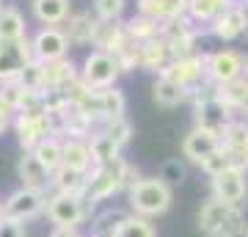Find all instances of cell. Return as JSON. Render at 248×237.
I'll list each match as a JSON object with an SVG mask.
<instances>
[{"label": "cell", "instance_id": "816d5d0a", "mask_svg": "<svg viewBox=\"0 0 248 237\" xmlns=\"http://www.w3.org/2000/svg\"><path fill=\"white\" fill-rule=\"evenodd\" d=\"M0 11H3V6H0Z\"/></svg>", "mask_w": 248, "mask_h": 237}, {"label": "cell", "instance_id": "bcb514c9", "mask_svg": "<svg viewBox=\"0 0 248 237\" xmlns=\"http://www.w3.org/2000/svg\"><path fill=\"white\" fill-rule=\"evenodd\" d=\"M246 78H248V55H246Z\"/></svg>", "mask_w": 248, "mask_h": 237}, {"label": "cell", "instance_id": "484cf974", "mask_svg": "<svg viewBox=\"0 0 248 237\" xmlns=\"http://www.w3.org/2000/svg\"><path fill=\"white\" fill-rule=\"evenodd\" d=\"M218 97L232 108V111H240V113L248 116V78H237L234 83H226V86H218Z\"/></svg>", "mask_w": 248, "mask_h": 237}, {"label": "cell", "instance_id": "9a60e30c", "mask_svg": "<svg viewBox=\"0 0 248 237\" xmlns=\"http://www.w3.org/2000/svg\"><path fill=\"white\" fill-rule=\"evenodd\" d=\"M218 149H221V135L207 132V130H202V127H193V130L185 135V141H182V155H185V160H190L196 166H202L204 160Z\"/></svg>", "mask_w": 248, "mask_h": 237}, {"label": "cell", "instance_id": "8d00e7d4", "mask_svg": "<svg viewBox=\"0 0 248 237\" xmlns=\"http://www.w3.org/2000/svg\"><path fill=\"white\" fill-rule=\"evenodd\" d=\"M105 132L119 143V146H127L130 138H133V124L127 122V119H113V122L105 124Z\"/></svg>", "mask_w": 248, "mask_h": 237}, {"label": "cell", "instance_id": "5b68a950", "mask_svg": "<svg viewBox=\"0 0 248 237\" xmlns=\"http://www.w3.org/2000/svg\"><path fill=\"white\" fill-rule=\"evenodd\" d=\"M86 202L83 196H72V193H50L47 196V218L53 221L55 226L63 229H78L83 221L89 218V210H86Z\"/></svg>", "mask_w": 248, "mask_h": 237}, {"label": "cell", "instance_id": "ffe728a7", "mask_svg": "<svg viewBox=\"0 0 248 237\" xmlns=\"http://www.w3.org/2000/svg\"><path fill=\"white\" fill-rule=\"evenodd\" d=\"M63 166L91 174L94 171V155H91V143L80 138H66L63 141Z\"/></svg>", "mask_w": 248, "mask_h": 237}, {"label": "cell", "instance_id": "f907efd6", "mask_svg": "<svg viewBox=\"0 0 248 237\" xmlns=\"http://www.w3.org/2000/svg\"><path fill=\"white\" fill-rule=\"evenodd\" d=\"M232 3H237V0H232Z\"/></svg>", "mask_w": 248, "mask_h": 237}, {"label": "cell", "instance_id": "f35d334b", "mask_svg": "<svg viewBox=\"0 0 248 237\" xmlns=\"http://www.w3.org/2000/svg\"><path fill=\"white\" fill-rule=\"evenodd\" d=\"M157 176L163 179V182H169V185H179L182 179H185V166H182L177 158H174V160H166Z\"/></svg>", "mask_w": 248, "mask_h": 237}, {"label": "cell", "instance_id": "681fc988", "mask_svg": "<svg viewBox=\"0 0 248 237\" xmlns=\"http://www.w3.org/2000/svg\"><path fill=\"white\" fill-rule=\"evenodd\" d=\"M240 6H246V9H248V0H243V3H240Z\"/></svg>", "mask_w": 248, "mask_h": 237}, {"label": "cell", "instance_id": "3957f363", "mask_svg": "<svg viewBox=\"0 0 248 237\" xmlns=\"http://www.w3.org/2000/svg\"><path fill=\"white\" fill-rule=\"evenodd\" d=\"M135 179L138 176H135L133 166L124 158L105 163V166H97L89 174V193H86V199L89 202H105L113 193H119L122 188H130Z\"/></svg>", "mask_w": 248, "mask_h": 237}, {"label": "cell", "instance_id": "9c48e42d", "mask_svg": "<svg viewBox=\"0 0 248 237\" xmlns=\"http://www.w3.org/2000/svg\"><path fill=\"white\" fill-rule=\"evenodd\" d=\"M31 61H36L33 53V39H22L14 44H0V83L17 80Z\"/></svg>", "mask_w": 248, "mask_h": 237}, {"label": "cell", "instance_id": "e0dca14e", "mask_svg": "<svg viewBox=\"0 0 248 237\" xmlns=\"http://www.w3.org/2000/svg\"><path fill=\"white\" fill-rule=\"evenodd\" d=\"M133 42L130 36H127V25L124 22H105V19H99V25H97V36H94V47L97 50H105V53L116 55V53H122L127 44Z\"/></svg>", "mask_w": 248, "mask_h": 237}, {"label": "cell", "instance_id": "e575fe53", "mask_svg": "<svg viewBox=\"0 0 248 237\" xmlns=\"http://www.w3.org/2000/svg\"><path fill=\"white\" fill-rule=\"evenodd\" d=\"M116 61H119V69H122V72L143 69V66H141V44L130 42L122 53H116Z\"/></svg>", "mask_w": 248, "mask_h": 237}, {"label": "cell", "instance_id": "cb8c5ba5", "mask_svg": "<svg viewBox=\"0 0 248 237\" xmlns=\"http://www.w3.org/2000/svg\"><path fill=\"white\" fill-rule=\"evenodd\" d=\"M25 39V19L14 6L0 11V44H14Z\"/></svg>", "mask_w": 248, "mask_h": 237}, {"label": "cell", "instance_id": "1f68e13d", "mask_svg": "<svg viewBox=\"0 0 248 237\" xmlns=\"http://www.w3.org/2000/svg\"><path fill=\"white\" fill-rule=\"evenodd\" d=\"M28 88L19 80H9V83H0V105L6 108L9 113H19L22 102H25Z\"/></svg>", "mask_w": 248, "mask_h": 237}, {"label": "cell", "instance_id": "5bb4252c", "mask_svg": "<svg viewBox=\"0 0 248 237\" xmlns=\"http://www.w3.org/2000/svg\"><path fill=\"white\" fill-rule=\"evenodd\" d=\"M66 50H69V39L61 28H42L39 33L33 36V53L36 61H58V58H66Z\"/></svg>", "mask_w": 248, "mask_h": 237}, {"label": "cell", "instance_id": "6da1fadb", "mask_svg": "<svg viewBox=\"0 0 248 237\" xmlns=\"http://www.w3.org/2000/svg\"><path fill=\"white\" fill-rule=\"evenodd\" d=\"M130 210L141 218H157L171 207V185L163 182L160 176H138L127 188Z\"/></svg>", "mask_w": 248, "mask_h": 237}, {"label": "cell", "instance_id": "4316f807", "mask_svg": "<svg viewBox=\"0 0 248 237\" xmlns=\"http://www.w3.org/2000/svg\"><path fill=\"white\" fill-rule=\"evenodd\" d=\"M89 143H91V155H94V168L105 166V163H113V160L122 158V155H119V152H122V146H119V143H116V141L110 138L105 130L94 132Z\"/></svg>", "mask_w": 248, "mask_h": 237}, {"label": "cell", "instance_id": "d6986e66", "mask_svg": "<svg viewBox=\"0 0 248 237\" xmlns=\"http://www.w3.org/2000/svg\"><path fill=\"white\" fill-rule=\"evenodd\" d=\"M97 25V17H91L89 11H80V14H69V19L63 22V33L72 44H94Z\"/></svg>", "mask_w": 248, "mask_h": 237}, {"label": "cell", "instance_id": "4fadbf2b", "mask_svg": "<svg viewBox=\"0 0 248 237\" xmlns=\"http://www.w3.org/2000/svg\"><path fill=\"white\" fill-rule=\"evenodd\" d=\"M17 176L22 188H31V190L47 193V188H53V171L36 158V152H22V158L17 163Z\"/></svg>", "mask_w": 248, "mask_h": 237}, {"label": "cell", "instance_id": "7c38bea8", "mask_svg": "<svg viewBox=\"0 0 248 237\" xmlns=\"http://www.w3.org/2000/svg\"><path fill=\"white\" fill-rule=\"evenodd\" d=\"M221 146L229 155L232 168L246 171L248 168V124L240 119H232L226 124V130L221 132Z\"/></svg>", "mask_w": 248, "mask_h": 237}, {"label": "cell", "instance_id": "2e32d148", "mask_svg": "<svg viewBox=\"0 0 248 237\" xmlns=\"http://www.w3.org/2000/svg\"><path fill=\"white\" fill-rule=\"evenodd\" d=\"M246 31H248V9L240 6V3L229 6V9L213 22V33L218 36L221 42H234V39L243 36Z\"/></svg>", "mask_w": 248, "mask_h": 237}, {"label": "cell", "instance_id": "4dcf8cb0", "mask_svg": "<svg viewBox=\"0 0 248 237\" xmlns=\"http://www.w3.org/2000/svg\"><path fill=\"white\" fill-rule=\"evenodd\" d=\"M33 152H36V158L42 160L53 174L63 166V141L55 138V135H53V138H47V141H42Z\"/></svg>", "mask_w": 248, "mask_h": 237}, {"label": "cell", "instance_id": "836d02e7", "mask_svg": "<svg viewBox=\"0 0 248 237\" xmlns=\"http://www.w3.org/2000/svg\"><path fill=\"white\" fill-rule=\"evenodd\" d=\"M19 83L28 88V91H45V72H42V61H31L22 69V75H19Z\"/></svg>", "mask_w": 248, "mask_h": 237}, {"label": "cell", "instance_id": "8992f818", "mask_svg": "<svg viewBox=\"0 0 248 237\" xmlns=\"http://www.w3.org/2000/svg\"><path fill=\"white\" fill-rule=\"evenodd\" d=\"M234 111H232L221 97H218V88L210 91V94H204V97L196 99V127H202L207 132H215V135H221L226 130V124L234 119Z\"/></svg>", "mask_w": 248, "mask_h": 237}, {"label": "cell", "instance_id": "7dc6e473", "mask_svg": "<svg viewBox=\"0 0 248 237\" xmlns=\"http://www.w3.org/2000/svg\"><path fill=\"white\" fill-rule=\"evenodd\" d=\"M0 218H3V202H0Z\"/></svg>", "mask_w": 248, "mask_h": 237}, {"label": "cell", "instance_id": "ab89813d", "mask_svg": "<svg viewBox=\"0 0 248 237\" xmlns=\"http://www.w3.org/2000/svg\"><path fill=\"white\" fill-rule=\"evenodd\" d=\"M187 14V0H163V22Z\"/></svg>", "mask_w": 248, "mask_h": 237}, {"label": "cell", "instance_id": "ee69618b", "mask_svg": "<svg viewBox=\"0 0 248 237\" xmlns=\"http://www.w3.org/2000/svg\"><path fill=\"white\" fill-rule=\"evenodd\" d=\"M9 119H11V113H9L3 105H0V135L6 132V127H9Z\"/></svg>", "mask_w": 248, "mask_h": 237}, {"label": "cell", "instance_id": "b9f144b4", "mask_svg": "<svg viewBox=\"0 0 248 237\" xmlns=\"http://www.w3.org/2000/svg\"><path fill=\"white\" fill-rule=\"evenodd\" d=\"M0 237H25V226L22 221H14V218H0Z\"/></svg>", "mask_w": 248, "mask_h": 237}, {"label": "cell", "instance_id": "60d3db41", "mask_svg": "<svg viewBox=\"0 0 248 237\" xmlns=\"http://www.w3.org/2000/svg\"><path fill=\"white\" fill-rule=\"evenodd\" d=\"M138 14L163 22V0H138Z\"/></svg>", "mask_w": 248, "mask_h": 237}, {"label": "cell", "instance_id": "8fae6325", "mask_svg": "<svg viewBox=\"0 0 248 237\" xmlns=\"http://www.w3.org/2000/svg\"><path fill=\"white\" fill-rule=\"evenodd\" d=\"M213 196L223 204L243 207V204H246V196H248L246 171H240V168H226L223 174L213 176Z\"/></svg>", "mask_w": 248, "mask_h": 237}, {"label": "cell", "instance_id": "ba28073f", "mask_svg": "<svg viewBox=\"0 0 248 237\" xmlns=\"http://www.w3.org/2000/svg\"><path fill=\"white\" fill-rule=\"evenodd\" d=\"M47 210V193L42 190H31V188H19L3 202V215L14 221H33Z\"/></svg>", "mask_w": 248, "mask_h": 237}, {"label": "cell", "instance_id": "f6af8a7d", "mask_svg": "<svg viewBox=\"0 0 248 237\" xmlns=\"http://www.w3.org/2000/svg\"><path fill=\"white\" fill-rule=\"evenodd\" d=\"M243 237H248V223H246V229H243Z\"/></svg>", "mask_w": 248, "mask_h": 237}, {"label": "cell", "instance_id": "83f0119b", "mask_svg": "<svg viewBox=\"0 0 248 237\" xmlns=\"http://www.w3.org/2000/svg\"><path fill=\"white\" fill-rule=\"evenodd\" d=\"M152 97H155V102H157L160 108H177L179 102L187 97V91L179 86V83H174V80L160 75L157 83L152 86Z\"/></svg>", "mask_w": 248, "mask_h": 237}, {"label": "cell", "instance_id": "d6a6232c", "mask_svg": "<svg viewBox=\"0 0 248 237\" xmlns=\"http://www.w3.org/2000/svg\"><path fill=\"white\" fill-rule=\"evenodd\" d=\"M124 119V94L116 88H102V122Z\"/></svg>", "mask_w": 248, "mask_h": 237}, {"label": "cell", "instance_id": "74e56055", "mask_svg": "<svg viewBox=\"0 0 248 237\" xmlns=\"http://www.w3.org/2000/svg\"><path fill=\"white\" fill-rule=\"evenodd\" d=\"M94 11H97V19L116 22L124 11V0H94Z\"/></svg>", "mask_w": 248, "mask_h": 237}, {"label": "cell", "instance_id": "603a6c76", "mask_svg": "<svg viewBox=\"0 0 248 237\" xmlns=\"http://www.w3.org/2000/svg\"><path fill=\"white\" fill-rule=\"evenodd\" d=\"M33 14L47 28L63 25L69 19V0H33Z\"/></svg>", "mask_w": 248, "mask_h": 237}, {"label": "cell", "instance_id": "44dd1931", "mask_svg": "<svg viewBox=\"0 0 248 237\" xmlns=\"http://www.w3.org/2000/svg\"><path fill=\"white\" fill-rule=\"evenodd\" d=\"M42 72H45V91H63L72 80L80 78L78 72H75V63L69 58H58V61L42 63Z\"/></svg>", "mask_w": 248, "mask_h": 237}, {"label": "cell", "instance_id": "7bdbcfd3", "mask_svg": "<svg viewBox=\"0 0 248 237\" xmlns=\"http://www.w3.org/2000/svg\"><path fill=\"white\" fill-rule=\"evenodd\" d=\"M50 237H78V232H75V229H63V226H55L53 232H50Z\"/></svg>", "mask_w": 248, "mask_h": 237}, {"label": "cell", "instance_id": "ac0fdd59", "mask_svg": "<svg viewBox=\"0 0 248 237\" xmlns=\"http://www.w3.org/2000/svg\"><path fill=\"white\" fill-rule=\"evenodd\" d=\"M174 61V55H171V44L163 39V36H155L149 42L141 44V66L149 72H163L169 69V63Z\"/></svg>", "mask_w": 248, "mask_h": 237}, {"label": "cell", "instance_id": "52a82bcc", "mask_svg": "<svg viewBox=\"0 0 248 237\" xmlns=\"http://www.w3.org/2000/svg\"><path fill=\"white\" fill-rule=\"evenodd\" d=\"M122 75L119 69V61H116V55L105 53V50H94L89 53V58L83 61V72H80V78L86 80V86L89 88H113L116 78Z\"/></svg>", "mask_w": 248, "mask_h": 237}, {"label": "cell", "instance_id": "30bf717a", "mask_svg": "<svg viewBox=\"0 0 248 237\" xmlns=\"http://www.w3.org/2000/svg\"><path fill=\"white\" fill-rule=\"evenodd\" d=\"M243 75H246V58L234 50H218V53L207 55V78L213 80L215 86L234 83Z\"/></svg>", "mask_w": 248, "mask_h": 237}, {"label": "cell", "instance_id": "d4e9b609", "mask_svg": "<svg viewBox=\"0 0 248 237\" xmlns=\"http://www.w3.org/2000/svg\"><path fill=\"white\" fill-rule=\"evenodd\" d=\"M229 6H234L232 0H190L187 3V17L196 19V22H210L213 25Z\"/></svg>", "mask_w": 248, "mask_h": 237}, {"label": "cell", "instance_id": "f546056e", "mask_svg": "<svg viewBox=\"0 0 248 237\" xmlns=\"http://www.w3.org/2000/svg\"><path fill=\"white\" fill-rule=\"evenodd\" d=\"M113 237H157L155 226L149 223V218H141V215H124L116 226Z\"/></svg>", "mask_w": 248, "mask_h": 237}, {"label": "cell", "instance_id": "277c9868", "mask_svg": "<svg viewBox=\"0 0 248 237\" xmlns=\"http://www.w3.org/2000/svg\"><path fill=\"white\" fill-rule=\"evenodd\" d=\"M14 132L22 152H33L42 141L53 138L58 132V122L50 113H17L14 116Z\"/></svg>", "mask_w": 248, "mask_h": 237}, {"label": "cell", "instance_id": "7402d4cb", "mask_svg": "<svg viewBox=\"0 0 248 237\" xmlns=\"http://www.w3.org/2000/svg\"><path fill=\"white\" fill-rule=\"evenodd\" d=\"M53 190H58V193H72V196H83V199H86V193H89V174L61 166L53 174Z\"/></svg>", "mask_w": 248, "mask_h": 237}, {"label": "cell", "instance_id": "c3c4849f", "mask_svg": "<svg viewBox=\"0 0 248 237\" xmlns=\"http://www.w3.org/2000/svg\"><path fill=\"white\" fill-rule=\"evenodd\" d=\"M78 237H97V235H78Z\"/></svg>", "mask_w": 248, "mask_h": 237}, {"label": "cell", "instance_id": "d590c367", "mask_svg": "<svg viewBox=\"0 0 248 237\" xmlns=\"http://www.w3.org/2000/svg\"><path fill=\"white\" fill-rule=\"evenodd\" d=\"M226 168H232V160H229V155L223 152V146L218 152H213V155L202 163V171L210 176V179H213V176H218V174H223Z\"/></svg>", "mask_w": 248, "mask_h": 237}, {"label": "cell", "instance_id": "7a4b0ae2", "mask_svg": "<svg viewBox=\"0 0 248 237\" xmlns=\"http://www.w3.org/2000/svg\"><path fill=\"white\" fill-rule=\"evenodd\" d=\"M199 229L207 237H243V229H246L243 207L223 204L213 196L199 210Z\"/></svg>", "mask_w": 248, "mask_h": 237}, {"label": "cell", "instance_id": "f1b7e54d", "mask_svg": "<svg viewBox=\"0 0 248 237\" xmlns=\"http://www.w3.org/2000/svg\"><path fill=\"white\" fill-rule=\"evenodd\" d=\"M124 25H127V36H130L135 44H143V42H149V39H155V36H160L163 22H157V19H152V17H143V14H135V17L127 19Z\"/></svg>", "mask_w": 248, "mask_h": 237}]
</instances>
